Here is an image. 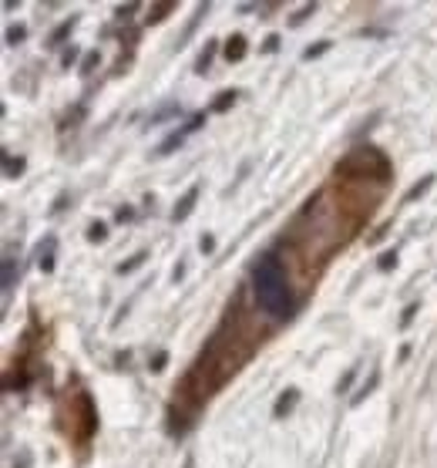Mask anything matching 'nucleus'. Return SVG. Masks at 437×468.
Here are the masks:
<instances>
[{
  "instance_id": "obj_1",
  "label": "nucleus",
  "mask_w": 437,
  "mask_h": 468,
  "mask_svg": "<svg viewBox=\"0 0 437 468\" xmlns=\"http://www.w3.org/2000/svg\"><path fill=\"white\" fill-rule=\"evenodd\" d=\"M253 293H256L259 310H266L269 317L289 320L293 317V287H289L286 266L279 263L276 253L259 256L256 266H253Z\"/></svg>"
},
{
  "instance_id": "obj_2",
  "label": "nucleus",
  "mask_w": 437,
  "mask_h": 468,
  "mask_svg": "<svg viewBox=\"0 0 437 468\" xmlns=\"http://www.w3.org/2000/svg\"><path fill=\"white\" fill-rule=\"evenodd\" d=\"M337 176L340 179H357V182H387L394 176V165L387 159L384 149L377 145H357L337 162Z\"/></svg>"
},
{
  "instance_id": "obj_3",
  "label": "nucleus",
  "mask_w": 437,
  "mask_h": 468,
  "mask_svg": "<svg viewBox=\"0 0 437 468\" xmlns=\"http://www.w3.org/2000/svg\"><path fill=\"white\" fill-rule=\"evenodd\" d=\"M203 122H205V112H199V115H192V118H189V122H185V125H182L179 132H172L169 139L161 142V145H159V155H169V152H175V149H179L182 142L189 139V135H192V132H195V128H199V125H203Z\"/></svg>"
},
{
  "instance_id": "obj_4",
  "label": "nucleus",
  "mask_w": 437,
  "mask_h": 468,
  "mask_svg": "<svg viewBox=\"0 0 437 468\" xmlns=\"http://www.w3.org/2000/svg\"><path fill=\"white\" fill-rule=\"evenodd\" d=\"M78 401V411H81V438H91L98 431V411H95V401H91V394L81 391L75 398Z\"/></svg>"
},
{
  "instance_id": "obj_5",
  "label": "nucleus",
  "mask_w": 437,
  "mask_h": 468,
  "mask_svg": "<svg viewBox=\"0 0 437 468\" xmlns=\"http://www.w3.org/2000/svg\"><path fill=\"white\" fill-rule=\"evenodd\" d=\"M199 203V186H192V189L182 196L179 203H175V213H172V219L175 223H182V219H189V213H192V206Z\"/></svg>"
},
{
  "instance_id": "obj_6",
  "label": "nucleus",
  "mask_w": 437,
  "mask_h": 468,
  "mask_svg": "<svg viewBox=\"0 0 437 468\" xmlns=\"http://www.w3.org/2000/svg\"><path fill=\"white\" fill-rule=\"evenodd\" d=\"M245 48H249V41H245L243 34H233V37L225 41L223 54L229 58V61H243V58H245Z\"/></svg>"
},
{
  "instance_id": "obj_7",
  "label": "nucleus",
  "mask_w": 437,
  "mask_h": 468,
  "mask_svg": "<svg viewBox=\"0 0 437 468\" xmlns=\"http://www.w3.org/2000/svg\"><path fill=\"white\" fill-rule=\"evenodd\" d=\"M297 398H299V391H297V388H289V391H283V394H279L276 408H273V415H276V418L289 415V411H293V405H297Z\"/></svg>"
},
{
  "instance_id": "obj_8",
  "label": "nucleus",
  "mask_w": 437,
  "mask_h": 468,
  "mask_svg": "<svg viewBox=\"0 0 437 468\" xmlns=\"http://www.w3.org/2000/svg\"><path fill=\"white\" fill-rule=\"evenodd\" d=\"M215 48H219L215 41L205 44V51L199 54V61H195V75H205V71H209V64H213V58H215Z\"/></svg>"
},
{
  "instance_id": "obj_9",
  "label": "nucleus",
  "mask_w": 437,
  "mask_h": 468,
  "mask_svg": "<svg viewBox=\"0 0 437 468\" xmlns=\"http://www.w3.org/2000/svg\"><path fill=\"white\" fill-rule=\"evenodd\" d=\"M172 11H175V4H155V7L149 11V21L145 24H161Z\"/></svg>"
},
{
  "instance_id": "obj_10",
  "label": "nucleus",
  "mask_w": 437,
  "mask_h": 468,
  "mask_svg": "<svg viewBox=\"0 0 437 468\" xmlns=\"http://www.w3.org/2000/svg\"><path fill=\"white\" fill-rule=\"evenodd\" d=\"M54 246H57L54 239H47V243L41 246V263H37V266H41L44 273H51V270H54Z\"/></svg>"
},
{
  "instance_id": "obj_11",
  "label": "nucleus",
  "mask_w": 437,
  "mask_h": 468,
  "mask_svg": "<svg viewBox=\"0 0 437 468\" xmlns=\"http://www.w3.org/2000/svg\"><path fill=\"white\" fill-rule=\"evenodd\" d=\"M431 182H434V176H424V179L417 182L414 189H411V192L404 196V203H414V199H421V196H424V192L431 189Z\"/></svg>"
},
{
  "instance_id": "obj_12",
  "label": "nucleus",
  "mask_w": 437,
  "mask_h": 468,
  "mask_svg": "<svg viewBox=\"0 0 437 468\" xmlns=\"http://www.w3.org/2000/svg\"><path fill=\"white\" fill-rule=\"evenodd\" d=\"M11 290H14V260L7 256L4 260V300L11 297Z\"/></svg>"
},
{
  "instance_id": "obj_13",
  "label": "nucleus",
  "mask_w": 437,
  "mask_h": 468,
  "mask_svg": "<svg viewBox=\"0 0 437 468\" xmlns=\"http://www.w3.org/2000/svg\"><path fill=\"white\" fill-rule=\"evenodd\" d=\"M235 98H239V91H223V95L215 98L213 112H229V108L235 105Z\"/></svg>"
},
{
  "instance_id": "obj_14",
  "label": "nucleus",
  "mask_w": 437,
  "mask_h": 468,
  "mask_svg": "<svg viewBox=\"0 0 437 468\" xmlns=\"http://www.w3.org/2000/svg\"><path fill=\"white\" fill-rule=\"evenodd\" d=\"M4 172H7V179L21 176V172H24V159H11V155H4Z\"/></svg>"
},
{
  "instance_id": "obj_15",
  "label": "nucleus",
  "mask_w": 437,
  "mask_h": 468,
  "mask_svg": "<svg viewBox=\"0 0 437 468\" xmlns=\"http://www.w3.org/2000/svg\"><path fill=\"white\" fill-rule=\"evenodd\" d=\"M141 260H145V250H139V253L135 256H129V260H125V263L118 266V273H131V270H139V263Z\"/></svg>"
},
{
  "instance_id": "obj_16",
  "label": "nucleus",
  "mask_w": 437,
  "mask_h": 468,
  "mask_svg": "<svg viewBox=\"0 0 437 468\" xmlns=\"http://www.w3.org/2000/svg\"><path fill=\"white\" fill-rule=\"evenodd\" d=\"M105 236H108V226L105 223H91V226H88V239H91V243H101Z\"/></svg>"
},
{
  "instance_id": "obj_17",
  "label": "nucleus",
  "mask_w": 437,
  "mask_h": 468,
  "mask_svg": "<svg viewBox=\"0 0 437 468\" xmlns=\"http://www.w3.org/2000/svg\"><path fill=\"white\" fill-rule=\"evenodd\" d=\"M327 51H330V41H317L309 51H303V58H307V61H313V58H320V54H327Z\"/></svg>"
},
{
  "instance_id": "obj_18",
  "label": "nucleus",
  "mask_w": 437,
  "mask_h": 468,
  "mask_svg": "<svg viewBox=\"0 0 437 468\" xmlns=\"http://www.w3.org/2000/svg\"><path fill=\"white\" fill-rule=\"evenodd\" d=\"M313 11H317V4H307V7H299V11L293 14V21H289V24H293V27H299V24L307 21V17H309Z\"/></svg>"
},
{
  "instance_id": "obj_19",
  "label": "nucleus",
  "mask_w": 437,
  "mask_h": 468,
  "mask_svg": "<svg viewBox=\"0 0 437 468\" xmlns=\"http://www.w3.org/2000/svg\"><path fill=\"white\" fill-rule=\"evenodd\" d=\"M71 27H75V21H65L61 24V27H57V31L51 34V44H57V41H65L68 34H71Z\"/></svg>"
},
{
  "instance_id": "obj_20",
  "label": "nucleus",
  "mask_w": 437,
  "mask_h": 468,
  "mask_svg": "<svg viewBox=\"0 0 437 468\" xmlns=\"http://www.w3.org/2000/svg\"><path fill=\"white\" fill-rule=\"evenodd\" d=\"M394 266H397V253H384V256H380V270H384V273H390Z\"/></svg>"
},
{
  "instance_id": "obj_21",
  "label": "nucleus",
  "mask_w": 437,
  "mask_h": 468,
  "mask_svg": "<svg viewBox=\"0 0 437 468\" xmlns=\"http://www.w3.org/2000/svg\"><path fill=\"white\" fill-rule=\"evenodd\" d=\"M24 37H27V31H24V27H11V31H7V44H21Z\"/></svg>"
},
{
  "instance_id": "obj_22",
  "label": "nucleus",
  "mask_w": 437,
  "mask_h": 468,
  "mask_svg": "<svg viewBox=\"0 0 437 468\" xmlns=\"http://www.w3.org/2000/svg\"><path fill=\"white\" fill-rule=\"evenodd\" d=\"M75 61H78V48H71V44H68V51L61 54V64H65V68H71Z\"/></svg>"
},
{
  "instance_id": "obj_23",
  "label": "nucleus",
  "mask_w": 437,
  "mask_h": 468,
  "mask_svg": "<svg viewBox=\"0 0 437 468\" xmlns=\"http://www.w3.org/2000/svg\"><path fill=\"white\" fill-rule=\"evenodd\" d=\"M165 364H169V354H165V351H159V354H155V357H151V371H161V367H165Z\"/></svg>"
},
{
  "instance_id": "obj_24",
  "label": "nucleus",
  "mask_w": 437,
  "mask_h": 468,
  "mask_svg": "<svg viewBox=\"0 0 437 468\" xmlns=\"http://www.w3.org/2000/svg\"><path fill=\"white\" fill-rule=\"evenodd\" d=\"M276 48H279V37H276V34H269L266 41H263V54H273Z\"/></svg>"
},
{
  "instance_id": "obj_25",
  "label": "nucleus",
  "mask_w": 437,
  "mask_h": 468,
  "mask_svg": "<svg viewBox=\"0 0 437 468\" xmlns=\"http://www.w3.org/2000/svg\"><path fill=\"white\" fill-rule=\"evenodd\" d=\"M414 314H417V303H411V307L404 310V317H401V327H407V324L414 320Z\"/></svg>"
},
{
  "instance_id": "obj_26",
  "label": "nucleus",
  "mask_w": 437,
  "mask_h": 468,
  "mask_svg": "<svg viewBox=\"0 0 437 468\" xmlns=\"http://www.w3.org/2000/svg\"><path fill=\"white\" fill-rule=\"evenodd\" d=\"M95 64H98V54H88V58H85V64H81V71H85V75H88V71H91V68H95Z\"/></svg>"
},
{
  "instance_id": "obj_27",
  "label": "nucleus",
  "mask_w": 437,
  "mask_h": 468,
  "mask_svg": "<svg viewBox=\"0 0 437 468\" xmlns=\"http://www.w3.org/2000/svg\"><path fill=\"white\" fill-rule=\"evenodd\" d=\"M199 246H203V253H213V250H215V239H213V236H203V243H199Z\"/></svg>"
},
{
  "instance_id": "obj_28",
  "label": "nucleus",
  "mask_w": 437,
  "mask_h": 468,
  "mask_svg": "<svg viewBox=\"0 0 437 468\" xmlns=\"http://www.w3.org/2000/svg\"><path fill=\"white\" fill-rule=\"evenodd\" d=\"M139 11V7H135V4H129V7H118V17H121V21H125V17H131V14Z\"/></svg>"
},
{
  "instance_id": "obj_29",
  "label": "nucleus",
  "mask_w": 437,
  "mask_h": 468,
  "mask_svg": "<svg viewBox=\"0 0 437 468\" xmlns=\"http://www.w3.org/2000/svg\"><path fill=\"white\" fill-rule=\"evenodd\" d=\"M353 378H357V371H347V378H343V381H340V391H347V388H350Z\"/></svg>"
},
{
  "instance_id": "obj_30",
  "label": "nucleus",
  "mask_w": 437,
  "mask_h": 468,
  "mask_svg": "<svg viewBox=\"0 0 437 468\" xmlns=\"http://www.w3.org/2000/svg\"><path fill=\"white\" fill-rule=\"evenodd\" d=\"M115 219H118V223H129V219H131L129 206H125V209H118V216H115Z\"/></svg>"
},
{
  "instance_id": "obj_31",
  "label": "nucleus",
  "mask_w": 437,
  "mask_h": 468,
  "mask_svg": "<svg viewBox=\"0 0 437 468\" xmlns=\"http://www.w3.org/2000/svg\"><path fill=\"white\" fill-rule=\"evenodd\" d=\"M185 468H192V462H185Z\"/></svg>"
}]
</instances>
